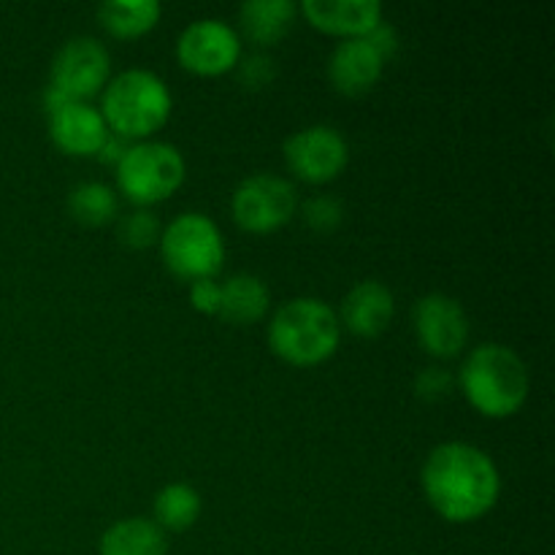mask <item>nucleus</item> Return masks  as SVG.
Wrapping results in <instances>:
<instances>
[{
    "label": "nucleus",
    "mask_w": 555,
    "mask_h": 555,
    "mask_svg": "<svg viewBox=\"0 0 555 555\" xmlns=\"http://www.w3.org/2000/svg\"><path fill=\"white\" fill-rule=\"evenodd\" d=\"M428 504L450 524H472L491 513L502 493V477L486 450L444 442L428 453L421 472Z\"/></svg>",
    "instance_id": "1"
},
{
    "label": "nucleus",
    "mask_w": 555,
    "mask_h": 555,
    "mask_svg": "<svg viewBox=\"0 0 555 555\" xmlns=\"http://www.w3.org/2000/svg\"><path fill=\"white\" fill-rule=\"evenodd\" d=\"M160 11L157 0H106L98 5V20L112 36L135 38L157 25Z\"/></svg>",
    "instance_id": "19"
},
{
    "label": "nucleus",
    "mask_w": 555,
    "mask_h": 555,
    "mask_svg": "<svg viewBox=\"0 0 555 555\" xmlns=\"http://www.w3.org/2000/svg\"><path fill=\"white\" fill-rule=\"evenodd\" d=\"M459 383L469 404L486 417H509L529 399V369L507 345L488 341L464 361Z\"/></svg>",
    "instance_id": "2"
},
{
    "label": "nucleus",
    "mask_w": 555,
    "mask_h": 555,
    "mask_svg": "<svg viewBox=\"0 0 555 555\" xmlns=\"http://www.w3.org/2000/svg\"><path fill=\"white\" fill-rule=\"evenodd\" d=\"M415 388H417V396H423V399H439V396L450 393V374L437 366L426 369V372L417 374Z\"/></svg>",
    "instance_id": "26"
},
{
    "label": "nucleus",
    "mask_w": 555,
    "mask_h": 555,
    "mask_svg": "<svg viewBox=\"0 0 555 555\" xmlns=\"http://www.w3.org/2000/svg\"><path fill=\"white\" fill-rule=\"evenodd\" d=\"M293 16H296V3L291 0H247L238 9L244 36L260 47H274L276 41H282V36L291 30Z\"/></svg>",
    "instance_id": "18"
},
{
    "label": "nucleus",
    "mask_w": 555,
    "mask_h": 555,
    "mask_svg": "<svg viewBox=\"0 0 555 555\" xmlns=\"http://www.w3.org/2000/svg\"><path fill=\"white\" fill-rule=\"evenodd\" d=\"M201 493L188 482H171L155 496V524L168 531H184L198 520Z\"/></svg>",
    "instance_id": "20"
},
{
    "label": "nucleus",
    "mask_w": 555,
    "mask_h": 555,
    "mask_svg": "<svg viewBox=\"0 0 555 555\" xmlns=\"http://www.w3.org/2000/svg\"><path fill=\"white\" fill-rule=\"evenodd\" d=\"M160 253L168 269L182 280H215L225 260V242L215 220L201 211H184L160 231Z\"/></svg>",
    "instance_id": "6"
},
{
    "label": "nucleus",
    "mask_w": 555,
    "mask_h": 555,
    "mask_svg": "<svg viewBox=\"0 0 555 555\" xmlns=\"http://www.w3.org/2000/svg\"><path fill=\"white\" fill-rule=\"evenodd\" d=\"M282 152H285L287 168L298 179L312 184L336 179L350 160L347 139L331 125H309V128L296 130L293 135H287Z\"/></svg>",
    "instance_id": "9"
},
{
    "label": "nucleus",
    "mask_w": 555,
    "mask_h": 555,
    "mask_svg": "<svg viewBox=\"0 0 555 555\" xmlns=\"http://www.w3.org/2000/svg\"><path fill=\"white\" fill-rule=\"evenodd\" d=\"M182 152L168 141H135L117 160V184L141 209L166 201L184 182Z\"/></svg>",
    "instance_id": "5"
},
{
    "label": "nucleus",
    "mask_w": 555,
    "mask_h": 555,
    "mask_svg": "<svg viewBox=\"0 0 555 555\" xmlns=\"http://www.w3.org/2000/svg\"><path fill=\"white\" fill-rule=\"evenodd\" d=\"M112 57L92 36H74L57 49L49 70V87L68 101H87L106 87Z\"/></svg>",
    "instance_id": "8"
},
{
    "label": "nucleus",
    "mask_w": 555,
    "mask_h": 555,
    "mask_svg": "<svg viewBox=\"0 0 555 555\" xmlns=\"http://www.w3.org/2000/svg\"><path fill=\"white\" fill-rule=\"evenodd\" d=\"M385 60L374 52L366 38H345L339 47L331 52L328 76L331 85L345 95H361L372 90L377 79L383 76Z\"/></svg>",
    "instance_id": "14"
},
{
    "label": "nucleus",
    "mask_w": 555,
    "mask_h": 555,
    "mask_svg": "<svg viewBox=\"0 0 555 555\" xmlns=\"http://www.w3.org/2000/svg\"><path fill=\"white\" fill-rule=\"evenodd\" d=\"M271 293L260 276L233 274L220 285V318L233 325L258 323L269 312Z\"/></svg>",
    "instance_id": "16"
},
{
    "label": "nucleus",
    "mask_w": 555,
    "mask_h": 555,
    "mask_svg": "<svg viewBox=\"0 0 555 555\" xmlns=\"http://www.w3.org/2000/svg\"><path fill=\"white\" fill-rule=\"evenodd\" d=\"M238 33L222 20H195L179 33L177 57L188 70L201 76H220L238 63Z\"/></svg>",
    "instance_id": "10"
},
{
    "label": "nucleus",
    "mask_w": 555,
    "mask_h": 555,
    "mask_svg": "<svg viewBox=\"0 0 555 555\" xmlns=\"http://www.w3.org/2000/svg\"><path fill=\"white\" fill-rule=\"evenodd\" d=\"M119 242L133 249L152 247L160 238V222L150 209H135L119 220Z\"/></svg>",
    "instance_id": "22"
},
{
    "label": "nucleus",
    "mask_w": 555,
    "mask_h": 555,
    "mask_svg": "<svg viewBox=\"0 0 555 555\" xmlns=\"http://www.w3.org/2000/svg\"><path fill=\"white\" fill-rule=\"evenodd\" d=\"M190 301L198 312L217 314L220 312V282L215 280H195L190 282Z\"/></svg>",
    "instance_id": "25"
},
{
    "label": "nucleus",
    "mask_w": 555,
    "mask_h": 555,
    "mask_svg": "<svg viewBox=\"0 0 555 555\" xmlns=\"http://www.w3.org/2000/svg\"><path fill=\"white\" fill-rule=\"evenodd\" d=\"M341 217H345V206L334 195H314L304 204V222L318 233H328L339 228Z\"/></svg>",
    "instance_id": "23"
},
{
    "label": "nucleus",
    "mask_w": 555,
    "mask_h": 555,
    "mask_svg": "<svg viewBox=\"0 0 555 555\" xmlns=\"http://www.w3.org/2000/svg\"><path fill=\"white\" fill-rule=\"evenodd\" d=\"M274 60L266 57V54H249V57H244L242 65H238V79H242V85L249 87V90L266 87L274 79Z\"/></svg>",
    "instance_id": "24"
},
{
    "label": "nucleus",
    "mask_w": 555,
    "mask_h": 555,
    "mask_svg": "<svg viewBox=\"0 0 555 555\" xmlns=\"http://www.w3.org/2000/svg\"><path fill=\"white\" fill-rule=\"evenodd\" d=\"M171 90L146 68H128L103 87L101 117L119 139H146L171 117Z\"/></svg>",
    "instance_id": "4"
},
{
    "label": "nucleus",
    "mask_w": 555,
    "mask_h": 555,
    "mask_svg": "<svg viewBox=\"0 0 555 555\" xmlns=\"http://www.w3.org/2000/svg\"><path fill=\"white\" fill-rule=\"evenodd\" d=\"M49 135L68 155H95L106 144L108 128L101 112L87 101H65L49 112Z\"/></svg>",
    "instance_id": "12"
},
{
    "label": "nucleus",
    "mask_w": 555,
    "mask_h": 555,
    "mask_svg": "<svg viewBox=\"0 0 555 555\" xmlns=\"http://www.w3.org/2000/svg\"><path fill=\"white\" fill-rule=\"evenodd\" d=\"M168 542L160 526L146 518H125L101 537V555H166Z\"/></svg>",
    "instance_id": "17"
},
{
    "label": "nucleus",
    "mask_w": 555,
    "mask_h": 555,
    "mask_svg": "<svg viewBox=\"0 0 555 555\" xmlns=\"http://www.w3.org/2000/svg\"><path fill=\"white\" fill-rule=\"evenodd\" d=\"M396 312L393 293L379 280H363L350 287L341 301V323L356 336H379L390 325Z\"/></svg>",
    "instance_id": "13"
},
{
    "label": "nucleus",
    "mask_w": 555,
    "mask_h": 555,
    "mask_svg": "<svg viewBox=\"0 0 555 555\" xmlns=\"http://www.w3.org/2000/svg\"><path fill=\"white\" fill-rule=\"evenodd\" d=\"M301 11L320 30L347 38L366 36L383 22V5L377 0H304Z\"/></svg>",
    "instance_id": "15"
},
{
    "label": "nucleus",
    "mask_w": 555,
    "mask_h": 555,
    "mask_svg": "<svg viewBox=\"0 0 555 555\" xmlns=\"http://www.w3.org/2000/svg\"><path fill=\"white\" fill-rule=\"evenodd\" d=\"M296 188L276 173H253L231 195V215L249 233H271L296 215Z\"/></svg>",
    "instance_id": "7"
},
{
    "label": "nucleus",
    "mask_w": 555,
    "mask_h": 555,
    "mask_svg": "<svg viewBox=\"0 0 555 555\" xmlns=\"http://www.w3.org/2000/svg\"><path fill=\"white\" fill-rule=\"evenodd\" d=\"M339 314L323 298H291L269 323V345L293 366H318L339 347Z\"/></svg>",
    "instance_id": "3"
},
{
    "label": "nucleus",
    "mask_w": 555,
    "mask_h": 555,
    "mask_svg": "<svg viewBox=\"0 0 555 555\" xmlns=\"http://www.w3.org/2000/svg\"><path fill=\"white\" fill-rule=\"evenodd\" d=\"M363 38H366V41L372 43L374 52H377L383 60H388L390 54L396 52V47H399V38H396V30L388 25V22H379V25H374L372 30H369Z\"/></svg>",
    "instance_id": "27"
},
{
    "label": "nucleus",
    "mask_w": 555,
    "mask_h": 555,
    "mask_svg": "<svg viewBox=\"0 0 555 555\" xmlns=\"http://www.w3.org/2000/svg\"><path fill=\"white\" fill-rule=\"evenodd\" d=\"M417 341L434 358H453L469 339V320L459 298L428 293L415 304Z\"/></svg>",
    "instance_id": "11"
},
{
    "label": "nucleus",
    "mask_w": 555,
    "mask_h": 555,
    "mask_svg": "<svg viewBox=\"0 0 555 555\" xmlns=\"http://www.w3.org/2000/svg\"><path fill=\"white\" fill-rule=\"evenodd\" d=\"M117 193L103 182H81L68 193V211L81 225H106L117 217Z\"/></svg>",
    "instance_id": "21"
}]
</instances>
